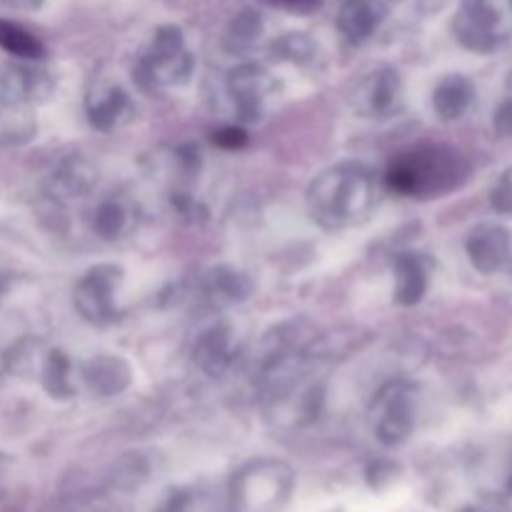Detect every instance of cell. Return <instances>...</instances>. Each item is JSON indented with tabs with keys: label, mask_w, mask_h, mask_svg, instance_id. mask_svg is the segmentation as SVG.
<instances>
[{
	"label": "cell",
	"mask_w": 512,
	"mask_h": 512,
	"mask_svg": "<svg viewBox=\"0 0 512 512\" xmlns=\"http://www.w3.org/2000/svg\"><path fill=\"white\" fill-rule=\"evenodd\" d=\"M375 178L368 165H330L308 188V213L320 228L345 230L365 223L375 208Z\"/></svg>",
	"instance_id": "1"
},
{
	"label": "cell",
	"mask_w": 512,
	"mask_h": 512,
	"mask_svg": "<svg viewBox=\"0 0 512 512\" xmlns=\"http://www.w3.org/2000/svg\"><path fill=\"white\" fill-rule=\"evenodd\" d=\"M470 165L448 145L420 143L400 150L385 170V183L403 198L433 200L453 193L468 180Z\"/></svg>",
	"instance_id": "2"
},
{
	"label": "cell",
	"mask_w": 512,
	"mask_h": 512,
	"mask_svg": "<svg viewBox=\"0 0 512 512\" xmlns=\"http://www.w3.org/2000/svg\"><path fill=\"white\" fill-rule=\"evenodd\" d=\"M193 70L195 55L185 43L183 30L178 25H160L140 53L135 80L148 93H165L188 83Z\"/></svg>",
	"instance_id": "3"
},
{
	"label": "cell",
	"mask_w": 512,
	"mask_h": 512,
	"mask_svg": "<svg viewBox=\"0 0 512 512\" xmlns=\"http://www.w3.org/2000/svg\"><path fill=\"white\" fill-rule=\"evenodd\" d=\"M125 280V270L115 263H98L85 270L73 288V305L80 318L90 325H113L120 320L118 290Z\"/></svg>",
	"instance_id": "4"
},
{
	"label": "cell",
	"mask_w": 512,
	"mask_h": 512,
	"mask_svg": "<svg viewBox=\"0 0 512 512\" xmlns=\"http://www.w3.org/2000/svg\"><path fill=\"white\" fill-rule=\"evenodd\" d=\"M512 0H463L453 20L460 43L475 53H493L508 35Z\"/></svg>",
	"instance_id": "5"
},
{
	"label": "cell",
	"mask_w": 512,
	"mask_h": 512,
	"mask_svg": "<svg viewBox=\"0 0 512 512\" xmlns=\"http://www.w3.org/2000/svg\"><path fill=\"white\" fill-rule=\"evenodd\" d=\"M415 425V388L405 380H393L378 390L373 400V428L383 445H400L410 438Z\"/></svg>",
	"instance_id": "6"
},
{
	"label": "cell",
	"mask_w": 512,
	"mask_h": 512,
	"mask_svg": "<svg viewBox=\"0 0 512 512\" xmlns=\"http://www.w3.org/2000/svg\"><path fill=\"white\" fill-rule=\"evenodd\" d=\"M228 93L240 123H258L268 113V103L278 93V80L258 63L235 65L228 73Z\"/></svg>",
	"instance_id": "7"
},
{
	"label": "cell",
	"mask_w": 512,
	"mask_h": 512,
	"mask_svg": "<svg viewBox=\"0 0 512 512\" xmlns=\"http://www.w3.org/2000/svg\"><path fill=\"white\" fill-rule=\"evenodd\" d=\"M403 108V78L393 65H378L355 90V110L363 118H393Z\"/></svg>",
	"instance_id": "8"
},
{
	"label": "cell",
	"mask_w": 512,
	"mask_h": 512,
	"mask_svg": "<svg viewBox=\"0 0 512 512\" xmlns=\"http://www.w3.org/2000/svg\"><path fill=\"white\" fill-rule=\"evenodd\" d=\"M130 95L118 80H110L105 75H95L90 80L88 95H85V113H88V120L93 128L108 130L118 128L125 120V115L130 113Z\"/></svg>",
	"instance_id": "9"
},
{
	"label": "cell",
	"mask_w": 512,
	"mask_h": 512,
	"mask_svg": "<svg viewBox=\"0 0 512 512\" xmlns=\"http://www.w3.org/2000/svg\"><path fill=\"white\" fill-rule=\"evenodd\" d=\"M95 185H98V168L83 155H70L50 173L45 190H48L50 200H55L58 205H68L93 193Z\"/></svg>",
	"instance_id": "10"
},
{
	"label": "cell",
	"mask_w": 512,
	"mask_h": 512,
	"mask_svg": "<svg viewBox=\"0 0 512 512\" xmlns=\"http://www.w3.org/2000/svg\"><path fill=\"white\" fill-rule=\"evenodd\" d=\"M83 383L88 385V390L98 398H115V395L125 393L133 383V368L125 358L120 355H95V358L85 360L83 368Z\"/></svg>",
	"instance_id": "11"
},
{
	"label": "cell",
	"mask_w": 512,
	"mask_h": 512,
	"mask_svg": "<svg viewBox=\"0 0 512 512\" xmlns=\"http://www.w3.org/2000/svg\"><path fill=\"white\" fill-rule=\"evenodd\" d=\"M465 250H468L470 263L480 273H495V270L503 268L510 255V233L500 225L483 223L470 230Z\"/></svg>",
	"instance_id": "12"
},
{
	"label": "cell",
	"mask_w": 512,
	"mask_h": 512,
	"mask_svg": "<svg viewBox=\"0 0 512 512\" xmlns=\"http://www.w3.org/2000/svg\"><path fill=\"white\" fill-rule=\"evenodd\" d=\"M393 300L403 308H413L425 298L430 285V260L423 253H400L393 263Z\"/></svg>",
	"instance_id": "13"
},
{
	"label": "cell",
	"mask_w": 512,
	"mask_h": 512,
	"mask_svg": "<svg viewBox=\"0 0 512 512\" xmlns=\"http://www.w3.org/2000/svg\"><path fill=\"white\" fill-rule=\"evenodd\" d=\"M388 18L383 0H343L338 10V30L350 43H365Z\"/></svg>",
	"instance_id": "14"
},
{
	"label": "cell",
	"mask_w": 512,
	"mask_h": 512,
	"mask_svg": "<svg viewBox=\"0 0 512 512\" xmlns=\"http://www.w3.org/2000/svg\"><path fill=\"white\" fill-rule=\"evenodd\" d=\"M250 293H253L250 278L233 265H215L203 278V295L213 308H233L245 303Z\"/></svg>",
	"instance_id": "15"
},
{
	"label": "cell",
	"mask_w": 512,
	"mask_h": 512,
	"mask_svg": "<svg viewBox=\"0 0 512 512\" xmlns=\"http://www.w3.org/2000/svg\"><path fill=\"white\" fill-rule=\"evenodd\" d=\"M233 363V333L225 323L213 325L193 345V365L208 378H218Z\"/></svg>",
	"instance_id": "16"
},
{
	"label": "cell",
	"mask_w": 512,
	"mask_h": 512,
	"mask_svg": "<svg viewBox=\"0 0 512 512\" xmlns=\"http://www.w3.org/2000/svg\"><path fill=\"white\" fill-rule=\"evenodd\" d=\"M135 213L130 208V203L125 198H105L100 200L98 208L93 210V218H90V230L98 235L105 243H115L123 235H128L133 230Z\"/></svg>",
	"instance_id": "17"
},
{
	"label": "cell",
	"mask_w": 512,
	"mask_h": 512,
	"mask_svg": "<svg viewBox=\"0 0 512 512\" xmlns=\"http://www.w3.org/2000/svg\"><path fill=\"white\" fill-rule=\"evenodd\" d=\"M475 88L465 75H445L433 90V108L443 120H458L470 108Z\"/></svg>",
	"instance_id": "18"
},
{
	"label": "cell",
	"mask_w": 512,
	"mask_h": 512,
	"mask_svg": "<svg viewBox=\"0 0 512 512\" xmlns=\"http://www.w3.org/2000/svg\"><path fill=\"white\" fill-rule=\"evenodd\" d=\"M35 125L30 105L13 103L0 88V145H25L33 140Z\"/></svg>",
	"instance_id": "19"
},
{
	"label": "cell",
	"mask_w": 512,
	"mask_h": 512,
	"mask_svg": "<svg viewBox=\"0 0 512 512\" xmlns=\"http://www.w3.org/2000/svg\"><path fill=\"white\" fill-rule=\"evenodd\" d=\"M73 365L63 350H48L40 365V385L53 400H70L75 395L73 385Z\"/></svg>",
	"instance_id": "20"
},
{
	"label": "cell",
	"mask_w": 512,
	"mask_h": 512,
	"mask_svg": "<svg viewBox=\"0 0 512 512\" xmlns=\"http://www.w3.org/2000/svg\"><path fill=\"white\" fill-rule=\"evenodd\" d=\"M263 35V18L255 10H240L228 23L223 35V48L230 55H248Z\"/></svg>",
	"instance_id": "21"
},
{
	"label": "cell",
	"mask_w": 512,
	"mask_h": 512,
	"mask_svg": "<svg viewBox=\"0 0 512 512\" xmlns=\"http://www.w3.org/2000/svg\"><path fill=\"white\" fill-rule=\"evenodd\" d=\"M0 48L13 55V58L25 60V63H35V60L45 58L43 40L20 23H15V20L0 18Z\"/></svg>",
	"instance_id": "22"
},
{
	"label": "cell",
	"mask_w": 512,
	"mask_h": 512,
	"mask_svg": "<svg viewBox=\"0 0 512 512\" xmlns=\"http://www.w3.org/2000/svg\"><path fill=\"white\" fill-rule=\"evenodd\" d=\"M270 53L278 63L308 65L318 55V45L308 33H285L270 43Z\"/></svg>",
	"instance_id": "23"
},
{
	"label": "cell",
	"mask_w": 512,
	"mask_h": 512,
	"mask_svg": "<svg viewBox=\"0 0 512 512\" xmlns=\"http://www.w3.org/2000/svg\"><path fill=\"white\" fill-rule=\"evenodd\" d=\"M170 205H173L178 218L185 220V223H205V220H208V210H205V205L200 203L195 195L185 193V190H173V195H170Z\"/></svg>",
	"instance_id": "24"
},
{
	"label": "cell",
	"mask_w": 512,
	"mask_h": 512,
	"mask_svg": "<svg viewBox=\"0 0 512 512\" xmlns=\"http://www.w3.org/2000/svg\"><path fill=\"white\" fill-rule=\"evenodd\" d=\"M213 145H218L220 150H240L248 145V133L240 125H223V128L213 130L210 133Z\"/></svg>",
	"instance_id": "25"
},
{
	"label": "cell",
	"mask_w": 512,
	"mask_h": 512,
	"mask_svg": "<svg viewBox=\"0 0 512 512\" xmlns=\"http://www.w3.org/2000/svg\"><path fill=\"white\" fill-rule=\"evenodd\" d=\"M178 163H180V170H183L185 175H190V178H198L200 173V150L198 145H183V148H178Z\"/></svg>",
	"instance_id": "26"
},
{
	"label": "cell",
	"mask_w": 512,
	"mask_h": 512,
	"mask_svg": "<svg viewBox=\"0 0 512 512\" xmlns=\"http://www.w3.org/2000/svg\"><path fill=\"white\" fill-rule=\"evenodd\" d=\"M263 3L273 5V8H280V10H288V13H295V15H308L313 13V10H318L323 0H263Z\"/></svg>",
	"instance_id": "27"
},
{
	"label": "cell",
	"mask_w": 512,
	"mask_h": 512,
	"mask_svg": "<svg viewBox=\"0 0 512 512\" xmlns=\"http://www.w3.org/2000/svg\"><path fill=\"white\" fill-rule=\"evenodd\" d=\"M493 205L500 213H512V180L503 178L493 190Z\"/></svg>",
	"instance_id": "28"
},
{
	"label": "cell",
	"mask_w": 512,
	"mask_h": 512,
	"mask_svg": "<svg viewBox=\"0 0 512 512\" xmlns=\"http://www.w3.org/2000/svg\"><path fill=\"white\" fill-rule=\"evenodd\" d=\"M495 130H498L500 135H508V138H512V100L510 103L500 105L498 115H495Z\"/></svg>",
	"instance_id": "29"
},
{
	"label": "cell",
	"mask_w": 512,
	"mask_h": 512,
	"mask_svg": "<svg viewBox=\"0 0 512 512\" xmlns=\"http://www.w3.org/2000/svg\"><path fill=\"white\" fill-rule=\"evenodd\" d=\"M3 5H10V8H20V10H35L45 3V0H0Z\"/></svg>",
	"instance_id": "30"
}]
</instances>
